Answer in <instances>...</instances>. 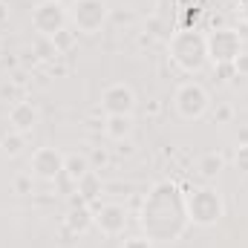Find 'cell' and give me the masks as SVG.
I'll list each match as a JSON object with an SVG mask.
<instances>
[{
  "instance_id": "obj_1",
  "label": "cell",
  "mask_w": 248,
  "mask_h": 248,
  "mask_svg": "<svg viewBox=\"0 0 248 248\" xmlns=\"http://www.w3.org/2000/svg\"><path fill=\"white\" fill-rule=\"evenodd\" d=\"M185 222H187V211L176 185L162 182V185L153 187V193L147 196L144 211H141V225L147 228V237L173 243V240L182 237Z\"/></svg>"
},
{
  "instance_id": "obj_2",
  "label": "cell",
  "mask_w": 248,
  "mask_h": 248,
  "mask_svg": "<svg viewBox=\"0 0 248 248\" xmlns=\"http://www.w3.org/2000/svg\"><path fill=\"white\" fill-rule=\"evenodd\" d=\"M170 58L185 72H199L208 63V38L199 32H179L170 41Z\"/></svg>"
},
{
  "instance_id": "obj_3",
  "label": "cell",
  "mask_w": 248,
  "mask_h": 248,
  "mask_svg": "<svg viewBox=\"0 0 248 248\" xmlns=\"http://www.w3.org/2000/svg\"><path fill=\"white\" fill-rule=\"evenodd\" d=\"M185 211L193 225L211 228V225H217L222 219V196L214 187H196L185 199Z\"/></svg>"
},
{
  "instance_id": "obj_4",
  "label": "cell",
  "mask_w": 248,
  "mask_h": 248,
  "mask_svg": "<svg viewBox=\"0 0 248 248\" xmlns=\"http://www.w3.org/2000/svg\"><path fill=\"white\" fill-rule=\"evenodd\" d=\"M69 17H72L78 32L95 35L107 20V0H72Z\"/></svg>"
},
{
  "instance_id": "obj_5",
  "label": "cell",
  "mask_w": 248,
  "mask_h": 248,
  "mask_svg": "<svg viewBox=\"0 0 248 248\" xmlns=\"http://www.w3.org/2000/svg\"><path fill=\"white\" fill-rule=\"evenodd\" d=\"M66 17H69V12L63 9V3H58V0H41L35 6V12H32V26H35V32L41 38H52V35H58L66 26Z\"/></svg>"
},
{
  "instance_id": "obj_6",
  "label": "cell",
  "mask_w": 248,
  "mask_h": 248,
  "mask_svg": "<svg viewBox=\"0 0 248 248\" xmlns=\"http://www.w3.org/2000/svg\"><path fill=\"white\" fill-rule=\"evenodd\" d=\"M243 52V38L234 29H217L208 35V61L217 63H234Z\"/></svg>"
},
{
  "instance_id": "obj_7",
  "label": "cell",
  "mask_w": 248,
  "mask_h": 248,
  "mask_svg": "<svg viewBox=\"0 0 248 248\" xmlns=\"http://www.w3.org/2000/svg\"><path fill=\"white\" fill-rule=\"evenodd\" d=\"M176 110H179V116L187 119V122H196V119H202L205 113H208V93H205V87H199L196 81H187L182 84L179 90H176Z\"/></svg>"
},
{
  "instance_id": "obj_8",
  "label": "cell",
  "mask_w": 248,
  "mask_h": 248,
  "mask_svg": "<svg viewBox=\"0 0 248 248\" xmlns=\"http://www.w3.org/2000/svg\"><path fill=\"white\" fill-rule=\"evenodd\" d=\"M101 107L107 116H133L136 110V95L127 84H110L101 93Z\"/></svg>"
},
{
  "instance_id": "obj_9",
  "label": "cell",
  "mask_w": 248,
  "mask_h": 248,
  "mask_svg": "<svg viewBox=\"0 0 248 248\" xmlns=\"http://www.w3.org/2000/svg\"><path fill=\"white\" fill-rule=\"evenodd\" d=\"M32 173L38 179H46V182H55L63 173V156L61 150L55 147H38L32 153Z\"/></svg>"
},
{
  "instance_id": "obj_10",
  "label": "cell",
  "mask_w": 248,
  "mask_h": 248,
  "mask_svg": "<svg viewBox=\"0 0 248 248\" xmlns=\"http://www.w3.org/2000/svg\"><path fill=\"white\" fill-rule=\"evenodd\" d=\"M93 219H95V225H98L101 234L116 237V234H122L124 225H127V211L119 202H107V205H101V208L93 211Z\"/></svg>"
},
{
  "instance_id": "obj_11",
  "label": "cell",
  "mask_w": 248,
  "mask_h": 248,
  "mask_svg": "<svg viewBox=\"0 0 248 248\" xmlns=\"http://www.w3.org/2000/svg\"><path fill=\"white\" fill-rule=\"evenodd\" d=\"M63 225H66V231H69V234H87V231L95 225L93 211L87 208V202H84L81 196H75V199H72V208L66 211Z\"/></svg>"
},
{
  "instance_id": "obj_12",
  "label": "cell",
  "mask_w": 248,
  "mask_h": 248,
  "mask_svg": "<svg viewBox=\"0 0 248 248\" xmlns=\"http://www.w3.org/2000/svg\"><path fill=\"white\" fill-rule=\"evenodd\" d=\"M38 107L32 104V101H17L12 110H9V124H12V130H17V133H29V130H35V124H38Z\"/></svg>"
},
{
  "instance_id": "obj_13",
  "label": "cell",
  "mask_w": 248,
  "mask_h": 248,
  "mask_svg": "<svg viewBox=\"0 0 248 248\" xmlns=\"http://www.w3.org/2000/svg\"><path fill=\"white\" fill-rule=\"evenodd\" d=\"M104 133H107V139H113V141L130 139V133H133V116H107Z\"/></svg>"
},
{
  "instance_id": "obj_14",
  "label": "cell",
  "mask_w": 248,
  "mask_h": 248,
  "mask_svg": "<svg viewBox=\"0 0 248 248\" xmlns=\"http://www.w3.org/2000/svg\"><path fill=\"white\" fill-rule=\"evenodd\" d=\"M93 168H90V159L84 156V153H69V156H63V173L72 179V182H78L81 176H87Z\"/></svg>"
},
{
  "instance_id": "obj_15",
  "label": "cell",
  "mask_w": 248,
  "mask_h": 248,
  "mask_svg": "<svg viewBox=\"0 0 248 248\" xmlns=\"http://www.w3.org/2000/svg\"><path fill=\"white\" fill-rule=\"evenodd\" d=\"M75 187H78V193H81V199H84V202H93V199H98V196H101V179H98V173H95V170H90L87 176H81V179L75 182Z\"/></svg>"
},
{
  "instance_id": "obj_16",
  "label": "cell",
  "mask_w": 248,
  "mask_h": 248,
  "mask_svg": "<svg viewBox=\"0 0 248 248\" xmlns=\"http://www.w3.org/2000/svg\"><path fill=\"white\" fill-rule=\"evenodd\" d=\"M23 147H26V136H23V133H17V130L6 133V136L0 139V150H3V156H9V159L20 156V153H23Z\"/></svg>"
},
{
  "instance_id": "obj_17",
  "label": "cell",
  "mask_w": 248,
  "mask_h": 248,
  "mask_svg": "<svg viewBox=\"0 0 248 248\" xmlns=\"http://www.w3.org/2000/svg\"><path fill=\"white\" fill-rule=\"evenodd\" d=\"M225 168V159L219 156V153H205L202 159H199V173L205 176V179H214V176H219V170Z\"/></svg>"
},
{
  "instance_id": "obj_18",
  "label": "cell",
  "mask_w": 248,
  "mask_h": 248,
  "mask_svg": "<svg viewBox=\"0 0 248 248\" xmlns=\"http://www.w3.org/2000/svg\"><path fill=\"white\" fill-rule=\"evenodd\" d=\"M75 35H78V32H69V29L63 26L58 35H52V38H49V41H52V46L58 49V55H66V52L75 46Z\"/></svg>"
},
{
  "instance_id": "obj_19",
  "label": "cell",
  "mask_w": 248,
  "mask_h": 248,
  "mask_svg": "<svg viewBox=\"0 0 248 248\" xmlns=\"http://www.w3.org/2000/svg\"><path fill=\"white\" fill-rule=\"evenodd\" d=\"M35 55H38V61H49V58H58V49L52 46V41L49 38H38V44H35V49H32Z\"/></svg>"
},
{
  "instance_id": "obj_20",
  "label": "cell",
  "mask_w": 248,
  "mask_h": 248,
  "mask_svg": "<svg viewBox=\"0 0 248 248\" xmlns=\"http://www.w3.org/2000/svg\"><path fill=\"white\" fill-rule=\"evenodd\" d=\"M214 122L217 124H231L234 122V107H231V104H217V107H214Z\"/></svg>"
},
{
  "instance_id": "obj_21",
  "label": "cell",
  "mask_w": 248,
  "mask_h": 248,
  "mask_svg": "<svg viewBox=\"0 0 248 248\" xmlns=\"http://www.w3.org/2000/svg\"><path fill=\"white\" fill-rule=\"evenodd\" d=\"M87 159H90V168L95 170V168H104V165L110 162V153H107L104 147H95V150H93V153H90Z\"/></svg>"
},
{
  "instance_id": "obj_22",
  "label": "cell",
  "mask_w": 248,
  "mask_h": 248,
  "mask_svg": "<svg viewBox=\"0 0 248 248\" xmlns=\"http://www.w3.org/2000/svg\"><path fill=\"white\" fill-rule=\"evenodd\" d=\"M234 165L240 173H248V144H240L237 153H234Z\"/></svg>"
},
{
  "instance_id": "obj_23",
  "label": "cell",
  "mask_w": 248,
  "mask_h": 248,
  "mask_svg": "<svg viewBox=\"0 0 248 248\" xmlns=\"http://www.w3.org/2000/svg\"><path fill=\"white\" fill-rule=\"evenodd\" d=\"M217 75H219V84H228L231 78H237V69L234 63H217Z\"/></svg>"
},
{
  "instance_id": "obj_24",
  "label": "cell",
  "mask_w": 248,
  "mask_h": 248,
  "mask_svg": "<svg viewBox=\"0 0 248 248\" xmlns=\"http://www.w3.org/2000/svg\"><path fill=\"white\" fill-rule=\"evenodd\" d=\"M12 187H15V193H32V176H15V182H12Z\"/></svg>"
},
{
  "instance_id": "obj_25",
  "label": "cell",
  "mask_w": 248,
  "mask_h": 248,
  "mask_svg": "<svg viewBox=\"0 0 248 248\" xmlns=\"http://www.w3.org/2000/svg\"><path fill=\"white\" fill-rule=\"evenodd\" d=\"M122 248H153V240H150V237H133V240H127Z\"/></svg>"
},
{
  "instance_id": "obj_26",
  "label": "cell",
  "mask_w": 248,
  "mask_h": 248,
  "mask_svg": "<svg viewBox=\"0 0 248 248\" xmlns=\"http://www.w3.org/2000/svg\"><path fill=\"white\" fill-rule=\"evenodd\" d=\"M234 69H237V78L248 75V52H240V58L234 61Z\"/></svg>"
},
{
  "instance_id": "obj_27",
  "label": "cell",
  "mask_w": 248,
  "mask_h": 248,
  "mask_svg": "<svg viewBox=\"0 0 248 248\" xmlns=\"http://www.w3.org/2000/svg\"><path fill=\"white\" fill-rule=\"evenodd\" d=\"M116 150H119V153H127V156H130V153H133V144H130V139H124V141H119V147H116Z\"/></svg>"
},
{
  "instance_id": "obj_28",
  "label": "cell",
  "mask_w": 248,
  "mask_h": 248,
  "mask_svg": "<svg viewBox=\"0 0 248 248\" xmlns=\"http://www.w3.org/2000/svg\"><path fill=\"white\" fill-rule=\"evenodd\" d=\"M3 23H9V6L0 0V26H3Z\"/></svg>"
},
{
  "instance_id": "obj_29",
  "label": "cell",
  "mask_w": 248,
  "mask_h": 248,
  "mask_svg": "<svg viewBox=\"0 0 248 248\" xmlns=\"http://www.w3.org/2000/svg\"><path fill=\"white\" fill-rule=\"evenodd\" d=\"M237 139H240V144H248V127L240 130V136H237Z\"/></svg>"
},
{
  "instance_id": "obj_30",
  "label": "cell",
  "mask_w": 248,
  "mask_h": 248,
  "mask_svg": "<svg viewBox=\"0 0 248 248\" xmlns=\"http://www.w3.org/2000/svg\"><path fill=\"white\" fill-rule=\"evenodd\" d=\"M246 9H243V17H246V23H248V3H243Z\"/></svg>"
},
{
  "instance_id": "obj_31",
  "label": "cell",
  "mask_w": 248,
  "mask_h": 248,
  "mask_svg": "<svg viewBox=\"0 0 248 248\" xmlns=\"http://www.w3.org/2000/svg\"><path fill=\"white\" fill-rule=\"evenodd\" d=\"M240 3H248V0H240Z\"/></svg>"
},
{
  "instance_id": "obj_32",
  "label": "cell",
  "mask_w": 248,
  "mask_h": 248,
  "mask_svg": "<svg viewBox=\"0 0 248 248\" xmlns=\"http://www.w3.org/2000/svg\"><path fill=\"white\" fill-rule=\"evenodd\" d=\"M58 3H61V0H58Z\"/></svg>"
}]
</instances>
